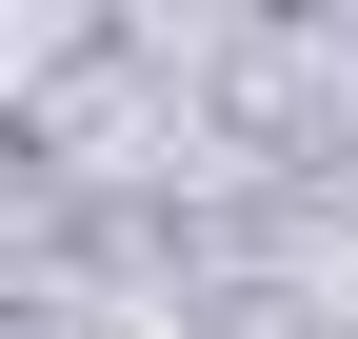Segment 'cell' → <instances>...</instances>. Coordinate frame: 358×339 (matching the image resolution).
Listing matches in <instances>:
<instances>
[]
</instances>
